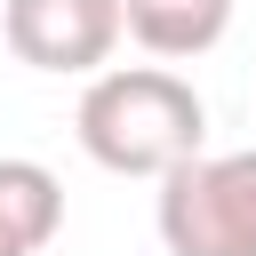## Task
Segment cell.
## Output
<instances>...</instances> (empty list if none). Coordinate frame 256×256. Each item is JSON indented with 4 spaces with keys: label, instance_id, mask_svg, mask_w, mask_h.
Instances as JSON below:
<instances>
[{
    "label": "cell",
    "instance_id": "1",
    "mask_svg": "<svg viewBox=\"0 0 256 256\" xmlns=\"http://www.w3.org/2000/svg\"><path fill=\"white\" fill-rule=\"evenodd\" d=\"M72 128H80V152L112 176H168L208 144V104L168 64H96Z\"/></svg>",
    "mask_w": 256,
    "mask_h": 256
},
{
    "label": "cell",
    "instance_id": "5",
    "mask_svg": "<svg viewBox=\"0 0 256 256\" xmlns=\"http://www.w3.org/2000/svg\"><path fill=\"white\" fill-rule=\"evenodd\" d=\"M64 224V184L40 160H0V248L8 256H40Z\"/></svg>",
    "mask_w": 256,
    "mask_h": 256
},
{
    "label": "cell",
    "instance_id": "6",
    "mask_svg": "<svg viewBox=\"0 0 256 256\" xmlns=\"http://www.w3.org/2000/svg\"><path fill=\"white\" fill-rule=\"evenodd\" d=\"M0 256H8V248H0Z\"/></svg>",
    "mask_w": 256,
    "mask_h": 256
},
{
    "label": "cell",
    "instance_id": "3",
    "mask_svg": "<svg viewBox=\"0 0 256 256\" xmlns=\"http://www.w3.org/2000/svg\"><path fill=\"white\" fill-rule=\"evenodd\" d=\"M0 40L32 72H96L120 48V0H8Z\"/></svg>",
    "mask_w": 256,
    "mask_h": 256
},
{
    "label": "cell",
    "instance_id": "4",
    "mask_svg": "<svg viewBox=\"0 0 256 256\" xmlns=\"http://www.w3.org/2000/svg\"><path fill=\"white\" fill-rule=\"evenodd\" d=\"M120 32L160 64H192L232 32V0H120Z\"/></svg>",
    "mask_w": 256,
    "mask_h": 256
},
{
    "label": "cell",
    "instance_id": "2",
    "mask_svg": "<svg viewBox=\"0 0 256 256\" xmlns=\"http://www.w3.org/2000/svg\"><path fill=\"white\" fill-rule=\"evenodd\" d=\"M152 184L168 256H256V152H192Z\"/></svg>",
    "mask_w": 256,
    "mask_h": 256
}]
</instances>
